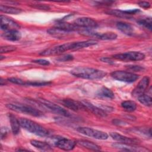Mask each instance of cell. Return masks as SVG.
I'll list each match as a JSON object with an SVG mask.
<instances>
[{"label": "cell", "instance_id": "41", "mask_svg": "<svg viewBox=\"0 0 152 152\" xmlns=\"http://www.w3.org/2000/svg\"><path fill=\"white\" fill-rule=\"evenodd\" d=\"M112 123L116 125H124L126 124V123L122 121L119 119H113L112 121Z\"/></svg>", "mask_w": 152, "mask_h": 152}, {"label": "cell", "instance_id": "39", "mask_svg": "<svg viewBox=\"0 0 152 152\" xmlns=\"http://www.w3.org/2000/svg\"><path fill=\"white\" fill-rule=\"evenodd\" d=\"M8 129L6 127H2L1 128V140H3L4 138L6 137L8 133Z\"/></svg>", "mask_w": 152, "mask_h": 152}, {"label": "cell", "instance_id": "43", "mask_svg": "<svg viewBox=\"0 0 152 152\" xmlns=\"http://www.w3.org/2000/svg\"><path fill=\"white\" fill-rule=\"evenodd\" d=\"M5 84V80H4L2 79V78H1V80H0V84H1V86H3Z\"/></svg>", "mask_w": 152, "mask_h": 152}, {"label": "cell", "instance_id": "9", "mask_svg": "<svg viewBox=\"0 0 152 152\" xmlns=\"http://www.w3.org/2000/svg\"><path fill=\"white\" fill-rule=\"evenodd\" d=\"M73 23L78 27L85 28L87 29L96 28L98 26V24L96 21L91 18L85 17L77 18L74 21Z\"/></svg>", "mask_w": 152, "mask_h": 152}, {"label": "cell", "instance_id": "16", "mask_svg": "<svg viewBox=\"0 0 152 152\" xmlns=\"http://www.w3.org/2000/svg\"><path fill=\"white\" fill-rule=\"evenodd\" d=\"M2 37L9 41H18L21 37V33L17 29H12L5 31L2 34Z\"/></svg>", "mask_w": 152, "mask_h": 152}, {"label": "cell", "instance_id": "34", "mask_svg": "<svg viewBox=\"0 0 152 152\" xmlns=\"http://www.w3.org/2000/svg\"><path fill=\"white\" fill-rule=\"evenodd\" d=\"M7 80L12 83H14L15 84H18V85H21V86H25V84H26V81H24V80H23L20 78H16V77L8 78L7 79Z\"/></svg>", "mask_w": 152, "mask_h": 152}, {"label": "cell", "instance_id": "3", "mask_svg": "<svg viewBox=\"0 0 152 152\" xmlns=\"http://www.w3.org/2000/svg\"><path fill=\"white\" fill-rule=\"evenodd\" d=\"M7 107L8 109L17 112L23 113L27 115H29L35 117H40L43 115V112L40 110L34 108L30 106L21 104H14V103H9L6 104Z\"/></svg>", "mask_w": 152, "mask_h": 152}, {"label": "cell", "instance_id": "33", "mask_svg": "<svg viewBox=\"0 0 152 152\" xmlns=\"http://www.w3.org/2000/svg\"><path fill=\"white\" fill-rule=\"evenodd\" d=\"M17 48L13 45H7V46H1L0 48V52L1 53H8L11 52L12 51L15 50Z\"/></svg>", "mask_w": 152, "mask_h": 152}, {"label": "cell", "instance_id": "40", "mask_svg": "<svg viewBox=\"0 0 152 152\" xmlns=\"http://www.w3.org/2000/svg\"><path fill=\"white\" fill-rule=\"evenodd\" d=\"M138 4L139 5V6L140 7H141L142 8H145V9H147L150 7V4L148 2H146V1L139 2L138 3Z\"/></svg>", "mask_w": 152, "mask_h": 152}, {"label": "cell", "instance_id": "2", "mask_svg": "<svg viewBox=\"0 0 152 152\" xmlns=\"http://www.w3.org/2000/svg\"><path fill=\"white\" fill-rule=\"evenodd\" d=\"M19 121L22 128L40 137H46L49 134L48 131L45 128L30 119L21 118L19 119Z\"/></svg>", "mask_w": 152, "mask_h": 152}, {"label": "cell", "instance_id": "36", "mask_svg": "<svg viewBox=\"0 0 152 152\" xmlns=\"http://www.w3.org/2000/svg\"><path fill=\"white\" fill-rule=\"evenodd\" d=\"M73 59H74V56L72 55L67 54V55H62V56H61L59 58H58L57 60L59 61H61H61L62 62H66V61L72 60Z\"/></svg>", "mask_w": 152, "mask_h": 152}, {"label": "cell", "instance_id": "31", "mask_svg": "<svg viewBox=\"0 0 152 152\" xmlns=\"http://www.w3.org/2000/svg\"><path fill=\"white\" fill-rule=\"evenodd\" d=\"M137 23L139 25L146 28L147 29L151 31L152 29V24H151V18H145L140 19L137 21Z\"/></svg>", "mask_w": 152, "mask_h": 152}, {"label": "cell", "instance_id": "30", "mask_svg": "<svg viewBox=\"0 0 152 152\" xmlns=\"http://www.w3.org/2000/svg\"><path fill=\"white\" fill-rule=\"evenodd\" d=\"M138 100L141 104H142L145 106H151V103H152L151 97L148 94H142L141 96L138 97Z\"/></svg>", "mask_w": 152, "mask_h": 152}, {"label": "cell", "instance_id": "23", "mask_svg": "<svg viewBox=\"0 0 152 152\" xmlns=\"http://www.w3.org/2000/svg\"><path fill=\"white\" fill-rule=\"evenodd\" d=\"M77 144L87 149H88L90 150H93V151H99L100 150V147L97 145L96 144L88 141V140H78L77 142Z\"/></svg>", "mask_w": 152, "mask_h": 152}, {"label": "cell", "instance_id": "42", "mask_svg": "<svg viewBox=\"0 0 152 152\" xmlns=\"http://www.w3.org/2000/svg\"><path fill=\"white\" fill-rule=\"evenodd\" d=\"M100 60L102 62H106L107 64H113V62L109 58H107V57H102L100 58Z\"/></svg>", "mask_w": 152, "mask_h": 152}, {"label": "cell", "instance_id": "24", "mask_svg": "<svg viewBox=\"0 0 152 152\" xmlns=\"http://www.w3.org/2000/svg\"><path fill=\"white\" fill-rule=\"evenodd\" d=\"M30 144L34 147L42 150H44V151L52 150L51 146L46 142L36 140H31L30 141Z\"/></svg>", "mask_w": 152, "mask_h": 152}, {"label": "cell", "instance_id": "21", "mask_svg": "<svg viewBox=\"0 0 152 152\" xmlns=\"http://www.w3.org/2000/svg\"><path fill=\"white\" fill-rule=\"evenodd\" d=\"M112 146L114 148L120 149L125 151H143L142 148L141 147L136 146V145H131V144H126L120 142H116L112 144Z\"/></svg>", "mask_w": 152, "mask_h": 152}, {"label": "cell", "instance_id": "38", "mask_svg": "<svg viewBox=\"0 0 152 152\" xmlns=\"http://www.w3.org/2000/svg\"><path fill=\"white\" fill-rule=\"evenodd\" d=\"M128 68L131 71H141L143 70V68L140 66H137V65H129L128 66Z\"/></svg>", "mask_w": 152, "mask_h": 152}, {"label": "cell", "instance_id": "18", "mask_svg": "<svg viewBox=\"0 0 152 152\" xmlns=\"http://www.w3.org/2000/svg\"><path fill=\"white\" fill-rule=\"evenodd\" d=\"M116 27L121 32L128 36H132L134 34V28L129 23L119 21L116 23Z\"/></svg>", "mask_w": 152, "mask_h": 152}, {"label": "cell", "instance_id": "7", "mask_svg": "<svg viewBox=\"0 0 152 152\" xmlns=\"http://www.w3.org/2000/svg\"><path fill=\"white\" fill-rule=\"evenodd\" d=\"M72 42H69L64 43L61 45H58L53 48H50L44 50L39 54L42 56H49L54 55H59L66 51L72 50Z\"/></svg>", "mask_w": 152, "mask_h": 152}, {"label": "cell", "instance_id": "32", "mask_svg": "<svg viewBox=\"0 0 152 152\" xmlns=\"http://www.w3.org/2000/svg\"><path fill=\"white\" fill-rule=\"evenodd\" d=\"M51 84L50 81H26L25 86H34V87H40V86H48Z\"/></svg>", "mask_w": 152, "mask_h": 152}, {"label": "cell", "instance_id": "12", "mask_svg": "<svg viewBox=\"0 0 152 152\" xmlns=\"http://www.w3.org/2000/svg\"><path fill=\"white\" fill-rule=\"evenodd\" d=\"M20 26L11 18L5 16L1 15V28L2 30H9L12 29H17Z\"/></svg>", "mask_w": 152, "mask_h": 152}, {"label": "cell", "instance_id": "5", "mask_svg": "<svg viewBox=\"0 0 152 152\" xmlns=\"http://www.w3.org/2000/svg\"><path fill=\"white\" fill-rule=\"evenodd\" d=\"M110 75L115 80L126 83H132L138 78V75L137 74L124 71H113L111 72Z\"/></svg>", "mask_w": 152, "mask_h": 152}, {"label": "cell", "instance_id": "6", "mask_svg": "<svg viewBox=\"0 0 152 152\" xmlns=\"http://www.w3.org/2000/svg\"><path fill=\"white\" fill-rule=\"evenodd\" d=\"M77 130L81 134L94 138L97 140H104L108 138V135L107 133L88 127H78L77 128Z\"/></svg>", "mask_w": 152, "mask_h": 152}, {"label": "cell", "instance_id": "37", "mask_svg": "<svg viewBox=\"0 0 152 152\" xmlns=\"http://www.w3.org/2000/svg\"><path fill=\"white\" fill-rule=\"evenodd\" d=\"M33 62L39 64L41 65H49L50 64V62L49 61L44 59H34L32 61Z\"/></svg>", "mask_w": 152, "mask_h": 152}, {"label": "cell", "instance_id": "19", "mask_svg": "<svg viewBox=\"0 0 152 152\" xmlns=\"http://www.w3.org/2000/svg\"><path fill=\"white\" fill-rule=\"evenodd\" d=\"M8 116L10 121L12 132L14 135H17L20 132V131L21 125L20 124L19 119H18L16 118V116L14 115L12 113H9Z\"/></svg>", "mask_w": 152, "mask_h": 152}, {"label": "cell", "instance_id": "11", "mask_svg": "<svg viewBox=\"0 0 152 152\" xmlns=\"http://www.w3.org/2000/svg\"><path fill=\"white\" fill-rule=\"evenodd\" d=\"M76 144L77 142L75 141L63 137L58 138L57 141L55 142V145L58 148L65 151L72 150L75 147Z\"/></svg>", "mask_w": 152, "mask_h": 152}, {"label": "cell", "instance_id": "25", "mask_svg": "<svg viewBox=\"0 0 152 152\" xmlns=\"http://www.w3.org/2000/svg\"><path fill=\"white\" fill-rule=\"evenodd\" d=\"M97 96L102 97H104V98H107L110 99H113L115 97V95L113 92L109 88L106 87H102L98 91L97 93Z\"/></svg>", "mask_w": 152, "mask_h": 152}, {"label": "cell", "instance_id": "15", "mask_svg": "<svg viewBox=\"0 0 152 152\" xmlns=\"http://www.w3.org/2000/svg\"><path fill=\"white\" fill-rule=\"evenodd\" d=\"M84 106L86 107V109L90 110L91 112H92L93 114L100 116V117H105L106 116V113L104 112L103 109H102L100 107H99L96 106H94L91 103L86 101L83 100L81 102Z\"/></svg>", "mask_w": 152, "mask_h": 152}, {"label": "cell", "instance_id": "17", "mask_svg": "<svg viewBox=\"0 0 152 152\" xmlns=\"http://www.w3.org/2000/svg\"><path fill=\"white\" fill-rule=\"evenodd\" d=\"M47 32L51 36L58 39H64L65 37H67L71 33L70 31H65L55 27L48 29Z\"/></svg>", "mask_w": 152, "mask_h": 152}, {"label": "cell", "instance_id": "35", "mask_svg": "<svg viewBox=\"0 0 152 152\" xmlns=\"http://www.w3.org/2000/svg\"><path fill=\"white\" fill-rule=\"evenodd\" d=\"M31 7L34 8H36L40 10H49L50 9V7L47 4H32L30 5Z\"/></svg>", "mask_w": 152, "mask_h": 152}, {"label": "cell", "instance_id": "28", "mask_svg": "<svg viewBox=\"0 0 152 152\" xmlns=\"http://www.w3.org/2000/svg\"><path fill=\"white\" fill-rule=\"evenodd\" d=\"M108 14L115 15L118 17L124 18H129L131 17V15L128 14L125 10H111L106 12Z\"/></svg>", "mask_w": 152, "mask_h": 152}, {"label": "cell", "instance_id": "20", "mask_svg": "<svg viewBox=\"0 0 152 152\" xmlns=\"http://www.w3.org/2000/svg\"><path fill=\"white\" fill-rule=\"evenodd\" d=\"M55 27L62 29L65 31H70V32L77 30L80 28V27H77V26H75L74 23L71 24V23H68L66 22H64L61 20L57 21V23H56V25H55Z\"/></svg>", "mask_w": 152, "mask_h": 152}, {"label": "cell", "instance_id": "14", "mask_svg": "<svg viewBox=\"0 0 152 152\" xmlns=\"http://www.w3.org/2000/svg\"><path fill=\"white\" fill-rule=\"evenodd\" d=\"M110 135L113 140L120 143L131 145H137L138 143V140L135 138L127 137L117 132H110Z\"/></svg>", "mask_w": 152, "mask_h": 152}, {"label": "cell", "instance_id": "10", "mask_svg": "<svg viewBox=\"0 0 152 152\" xmlns=\"http://www.w3.org/2000/svg\"><path fill=\"white\" fill-rule=\"evenodd\" d=\"M150 83V78L148 76L144 77L138 83L137 86L132 91V96L138 98L139 96L144 94Z\"/></svg>", "mask_w": 152, "mask_h": 152}, {"label": "cell", "instance_id": "22", "mask_svg": "<svg viewBox=\"0 0 152 152\" xmlns=\"http://www.w3.org/2000/svg\"><path fill=\"white\" fill-rule=\"evenodd\" d=\"M97 42L95 40L91 39L81 42H72V50H78L84 48H87L94 45H96Z\"/></svg>", "mask_w": 152, "mask_h": 152}, {"label": "cell", "instance_id": "13", "mask_svg": "<svg viewBox=\"0 0 152 152\" xmlns=\"http://www.w3.org/2000/svg\"><path fill=\"white\" fill-rule=\"evenodd\" d=\"M62 103L66 107L74 111H78L80 110L86 109V107L81 102H78L71 99H63L62 100Z\"/></svg>", "mask_w": 152, "mask_h": 152}, {"label": "cell", "instance_id": "8", "mask_svg": "<svg viewBox=\"0 0 152 152\" xmlns=\"http://www.w3.org/2000/svg\"><path fill=\"white\" fill-rule=\"evenodd\" d=\"M39 102L43 104V106H45L46 107H47L48 109H49V110H50L51 111H52L53 112L65 116V117H70L71 116V113L66 110V109L62 108L61 106L53 103L51 102L49 100H47L46 99H42V98H40L38 99Z\"/></svg>", "mask_w": 152, "mask_h": 152}, {"label": "cell", "instance_id": "27", "mask_svg": "<svg viewBox=\"0 0 152 152\" xmlns=\"http://www.w3.org/2000/svg\"><path fill=\"white\" fill-rule=\"evenodd\" d=\"M0 11L2 12L7 13V14H18L21 12V10L13 7L10 6H7V5H0Z\"/></svg>", "mask_w": 152, "mask_h": 152}, {"label": "cell", "instance_id": "26", "mask_svg": "<svg viewBox=\"0 0 152 152\" xmlns=\"http://www.w3.org/2000/svg\"><path fill=\"white\" fill-rule=\"evenodd\" d=\"M121 107L128 112H132L137 109V104L132 100H125L121 103Z\"/></svg>", "mask_w": 152, "mask_h": 152}, {"label": "cell", "instance_id": "29", "mask_svg": "<svg viewBox=\"0 0 152 152\" xmlns=\"http://www.w3.org/2000/svg\"><path fill=\"white\" fill-rule=\"evenodd\" d=\"M98 39L100 40H115L117 38V34L113 32H106L103 33H97L96 37Z\"/></svg>", "mask_w": 152, "mask_h": 152}, {"label": "cell", "instance_id": "1", "mask_svg": "<svg viewBox=\"0 0 152 152\" xmlns=\"http://www.w3.org/2000/svg\"><path fill=\"white\" fill-rule=\"evenodd\" d=\"M71 73L77 77L89 80L101 79L106 75L102 70L88 67H77L71 70Z\"/></svg>", "mask_w": 152, "mask_h": 152}, {"label": "cell", "instance_id": "44", "mask_svg": "<svg viewBox=\"0 0 152 152\" xmlns=\"http://www.w3.org/2000/svg\"><path fill=\"white\" fill-rule=\"evenodd\" d=\"M3 58H5V57H4V56H2V55H1V56H0V60H1V61H2V59H3Z\"/></svg>", "mask_w": 152, "mask_h": 152}, {"label": "cell", "instance_id": "4", "mask_svg": "<svg viewBox=\"0 0 152 152\" xmlns=\"http://www.w3.org/2000/svg\"><path fill=\"white\" fill-rule=\"evenodd\" d=\"M113 58L124 61H138L145 58V55L140 52L131 51L122 53H118L112 56Z\"/></svg>", "mask_w": 152, "mask_h": 152}]
</instances>
